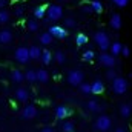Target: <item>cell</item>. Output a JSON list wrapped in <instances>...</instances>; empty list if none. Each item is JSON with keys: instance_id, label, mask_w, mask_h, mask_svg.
<instances>
[{"instance_id": "obj_30", "label": "cell", "mask_w": 132, "mask_h": 132, "mask_svg": "<svg viewBox=\"0 0 132 132\" xmlns=\"http://www.w3.org/2000/svg\"><path fill=\"white\" fill-rule=\"evenodd\" d=\"M80 91H81L83 94H92V86H91L89 83H81V85H80Z\"/></svg>"}, {"instance_id": "obj_29", "label": "cell", "mask_w": 132, "mask_h": 132, "mask_svg": "<svg viewBox=\"0 0 132 132\" xmlns=\"http://www.w3.org/2000/svg\"><path fill=\"white\" fill-rule=\"evenodd\" d=\"M9 12L5 11V9H0V23H8L9 22Z\"/></svg>"}, {"instance_id": "obj_9", "label": "cell", "mask_w": 132, "mask_h": 132, "mask_svg": "<svg viewBox=\"0 0 132 132\" xmlns=\"http://www.w3.org/2000/svg\"><path fill=\"white\" fill-rule=\"evenodd\" d=\"M37 115V108L34 106V104H26L23 109H22V117L25 118V120H31Z\"/></svg>"}, {"instance_id": "obj_5", "label": "cell", "mask_w": 132, "mask_h": 132, "mask_svg": "<svg viewBox=\"0 0 132 132\" xmlns=\"http://www.w3.org/2000/svg\"><path fill=\"white\" fill-rule=\"evenodd\" d=\"M111 126H112V120H111V117L109 115H100L98 118L95 120V128H97V131L100 132H106L111 129Z\"/></svg>"}, {"instance_id": "obj_4", "label": "cell", "mask_w": 132, "mask_h": 132, "mask_svg": "<svg viewBox=\"0 0 132 132\" xmlns=\"http://www.w3.org/2000/svg\"><path fill=\"white\" fill-rule=\"evenodd\" d=\"M46 17H48L51 22H57V20H60V19L63 17V8H62L60 5H49Z\"/></svg>"}, {"instance_id": "obj_27", "label": "cell", "mask_w": 132, "mask_h": 132, "mask_svg": "<svg viewBox=\"0 0 132 132\" xmlns=\"http://www.w3.org/2000/svg\"><path fill=\"white\" fill-rule=\"evenodd\" d=\"M54 59H55V62L59 63V65H63L66 62V55L63 51H57L55 54H54Z\"/></svg>"}, {"instance_id": "obj_33", "label": "cell", "mask_w": 132, "mask_h": 132, "mask_svg": "<svg viewBox=\"0 0 132 132\" xmlns=\"http://www.w3.org/2000/svg\"><path fill=\"white\" fill-rule=\"evenodd\" d=\"M62 129H63V132H74V123H71V121H65L63 126H62Z\"/></svg>"}, {"instance_id": "obj_7", "label": "cell", "mask_w": 132, "mask_h": 132, "mask_svg": "<svg viewBox=\"0 0 132 132\" xmlns=\"http://www.w3.org/2000/svg\"><path fill=\"white\" fill-rule=\"evenodd\" d=\"M48 32L51 34L52 37L59 38V40H65L66 37H68V29H66L65 26H59V25H51L48 28Z\"/></svg>"}, {"instance_id": "obj_3", "label": "cell", "mask_w": 132, "mask_h": 132, "mask_svg": "<svg viewBox=\"0 0 132 132\" xmlns=\"http://www.w3.org/2000/svg\"><path fill=\"white\" fill-rule=\"evenodd\" d=\"M14 59H15V62H19V63H22V65L28 63V62L31 60L29 48H25V46L17 48V49H15V52H14Z\"/></svg>"}, {"instance_id": "obj_18", "label": "cell", "mask_w": 132, "mask_h": 132, "mask_svg": "<svg viewBox=\"0 0 132 132\" xmlns=\"http://www.w3.org/2000/svg\"><path fill=\"white\" fill-rule=\"evenodd\" d=\"M42 54H43V51H42L38 46H31V48H29L31 60H38V59H42Z\"/></svg>"}, {"instance_id": "obj_1", "label": "cell", "mask_w": 132, "mask_h": 132, "mask_svg": "<svg viewBox=\"0 0 132 132\" xmlns=\"http://www.w3.org/2000/svg\"><path fill=\"white\" fill-rule=\"evenodd\" d=\"M94 42L97 43V46L100 48L101 52H106V51L111 48V45H112L108 32H104V31H97L95 35H94Z\"/></svg>"}, {"instance_id": "obj_12", "label": "cell", "mask_w": 132, "mask_h": 132, "mask_svg": "<svg viewBox=\"0 0 132 132\" xmlns=\"http://www.w3.org/2000/svg\"><path fill=\"white\" fill-rule=\"evenodd\" d=\"M12 42V32L9 29H2L0 31V45H9Z\"/></svg>"}, {"instance_id": "obj_11", "label": "cell", "mask_w": 132, "mask_h": 132, "mask_svg": "<svg viewBox=\"0 0 132 132\" xmlns=\"http://www.w3.org/2000/svg\"><path fill=\"white\" fill-rule=\"evenodd\" d=\"M109 25H111V28L112 29H120L121 28V25H123V22H121V15L120 14H117V12H114L112 15H111V20H109Z\"/></svg>"}, {"instance_id": "obj_6", "label": "cell", "mask_w": 132, "mask_h": 132, "mask_svg": "<svg viewBox=\"0 0 132 132\" xmlns=\"http://www.w3.org/2000/svg\"><path fill=\"white\" fill-rule=\"evenodd\" d=\"M83 78H85V75H83V72H81L80 69H72V71L68 74V81H69V85H72V86H80V85L83 83Z\"/></svg>"}, {"instance_id": "obj_40", "label": "cell", "mask_w": 132, "mask_h": 132, "mask_svg": "<svg viewBox=\"0 0 132 132\" xmlns=\"http://www.w3.org/2000/svg\"><path fill=\"white\" fill-rule=\"evenodd\" d=\"M6 5H8V0H0V9H5Z\"/></svg>"}, {"instance_id": "obj_10", "label": "cell", "mask_w": 132, "mask_h": 132, "mask_svg": "<svg viewBox=\"0 0 132 132\" xmlns=\"http://www.w3.org/2000/svg\"><path fill=\"white\" fill-rule=\"evenodd\" d=\"M71 114H72V111L68 106H57V109H55V117L59 120H65L66 117H69Z\"/></svg>"}, {"instance_id": "obj_17", "label": "cell", "mask_w": 132, "mask_h": 132, "mask_svg": "<svg viewBox=\"0 0 132 132\" xmlns=\"http://www.w3.org/2000/svg\"><path fill=\"white\" fill-rule=\"evenodd\" d=\"M91 86H92V94H95V95H98V94H101V92L104 91V85H103V81H100V80L92 81Z\"/></svg>"}, {"instance_id": "obj_34", "label": "cell", "mask_w": 132, "mask_h": 132, "mask_svg": "<svg viewBox=\"0 0 132 132\" xmlns=\"http://www.w3.org/2000/svg\"><path fill=\"white\" fill-rule=\"evenodd\" d=\"M106 77L109 78V80H115L118 75H117V72H115V69L114 68H111V69H108V72H106Z\"/></svg>"}, {"instance_id": "obj_28", "label": "cell", "mask_w": 132, "mask_h": 132, "mask_svg": "<svg viewBox=\"0 0 132 132\" xmlns=\"http://www.w3.org/2000/svg\"><path fill=\"white\" fill-rule=\"evenodd\" d=\"M94 57H95V52H94L92 49H88V51L83 52V60H85V62H92Z\"/></svg>"}, {"instance_id": "obj_26", "label": "cell", "mask_w": 132, "mask_h": 132, "mask_svg": "<svg viewBox=\"0 0 132 132\" xmlns=\"http://www.w3.org/2000/svg\"><path fill=\"white\" fill-rule=\"evenodd\" d=\"M89 5H91V8H92L94 12H101V11H103V3H101V0H92Z\"/></svg>"}, {"instance_id": "obj_22", "label": "cell", "mask_w": 132, "mask_h": 132, "mask_svg": "<svg viewBox=\"0 0 132 132\" xmlns=\"http://www.w3.org/2000/svg\"><path fill=\"white\" fill-rule=\"evenodd\" d=\"M40 60H42L43 65H49L52 62V52L49 49H43V54H42V59Z\"/></svg>"}, {"instance_id": "obj_21", "label": "cell", "mask_w": 132, "mask_h": 132, "mask_svg": "<svg viewBox=\"0 0 132 132\" xmlns=\"http://www.w3.org/2000/svg\"><path fill=\"white\" fill-rule=\"evenodd\" d=\"M49 80V74H48V71L46 69H38L37 71V81H40V83H46Z\"/></svg>"}, {"instance_id": "obj_25", "label": "cell", "mask_w": 132, "mask_h": 132, "mask_svg": "<svg viewBox=\"0 0 132 132\" xmlns=\"http://www.w3.org/2000/svg\"><path fill=\"white\" fill-rule=\"evenodd\" d=\"M88 42H89V38H88L86 34H77V35H75V43H77V46H83V45H86Z\"/></svg>"}, {"instance_id": "obj_16", "label": "cell", "mask_w": 132, "mask_h": 132, "mask_svg": "<svg viewBox=\"0 0 132 132\" xmlns=\"http://www.w3.org/2000/svg\"><path fill=\"white\" fill-rule=\"evenodd\" d=\"M131 114H132V106L129 103H123L120 106V115L123 118H128V117H131Z\"/></svg>"}, {"instance_id": "obj_38", "label": "cell", "mask_w": 132, "mask_h": 132, "mask_svg": "<svg viewBox=\"0 0 132 132\" xmlns=\"http://www.w3.org/2000/svg\"><path fill=\"white\" fill-rule=\"evenodd\" d=\"M128 3H129V0H120V2L117 3V6H118V8H125Z\"/></svg>"}, {"instance_id": "obj_43", "label": "cell", "mask_w": 132, "mask_h": 132, "mask_svg": "<svg viewBox=\"0 0 132 132\" xmlns=\"http://www.w3.org/2000/svg\"><path fill=\"white\" fill-rule=\"evenodd\" d=\"M60 2H66V0H60Z\"/></svg>"}, {"instance_id": "obj_32", "label": "cell", "mask_w": 132, "mask_h": 132, "mask_svg": "<svg viewBox=\"0 0 132 132\" xmlns=\"http://www.w3.org/2000/svg\"><path fill=\"white\" fill-rule=\"evenodd\" d=\"M26 28H28L31 32H35V31L38 29V23H37V20H29V22L26 23Z\"/></svg>"}, {"instance_id": "obj_19", "label": "cell", "mask_w": 132, "mask_h": 132, "mask_svg": "<svg viewBox=\"0 0 132 132\" xmlns=\"http://www.w3.org/2000/svg\"><path fill=\"white\" fill-rule=\"evenodd\" d=\"M86 108H88V111H91V112H98V111L103 109V106H100L97 100H89V101L86 103Z\"/></svg>"}, {"instance_id": "obj_35", "label": "cell", "mask_w": 132, "mask_h": 132, "mask_svg": "<svg viewBox=\"0 0 132 132\" xmlns=\"http://www.w3.org/2000/svg\"><path fill=\"white\" fill-rule=\"evenodd\" d=\"M121 55H123V57H129V55H131V49H129L128 46H123V51H121Z\"/></svg>"}, {"instance_id": "obj_31", "label": "cell", "mask_w": 132, "mask_h": 132, "mask_svg": "<svg viewBox=\"0 0 132 132\" xmlns=\"http://www.w3.org/2000/svg\"><path fill=\"white\" fill-rule=\"evenodd\" d=\"M77 26V22L74 17H66L65 19V28H75Z\"/></svg>"}, {"instance_id": "obj_8", "label": "cell", "mask_w": 132, "mask_h": 132, "mask_svg": "<svg viewBox=\"0 0 132 132\" xmlns=\"http://www.w3.org/2000/svg\"><path fill=\"white\" fill-rule=\"evenodd\" d=\"M98 62L101 66H106L108 69H111V68H114V66L117 65V59H115V55H112V54H108V52H101L98 55Z\"/></svg>"}, {"instance_id": "obj_24", "label": "cell", "mask_w": 132, "mask_h": 132, "mask_svg": "<svg viewBox=\"0 0 132 132\" xmlns=\"http://www.w3.org/2000/svg\"><path fill=\"white\" fill-rule=\"evenodd\" d=\"M25 80H28L29 83L37 81V71H34V69H28V71L25 72Z\"/></svg>"}, {"instance_id": "obj_14", "label": "cell", "mask_w": 132, "mask_h": 132, "mask_svg": "<svg viewBox=\"0 0 132 132\" xmlns=\"http://www.w3.org/2000/svg\"><path fill=\"white\" fill-rule=\"evenodd\" d=\"M11 80L14 83H22L25 80V74L20 71V69H12L11 71Z\"/></svg>"}, {"instance_id": "obj_41", "label": "cell", "mask_w": 132, "mask_h": 132, "mask_svg": "<svg viewBox=\"0 0 132 132\" xmlns=\"http://www.w3.org/2000/svg\"><path fill=\"white\" fill-rule=\"evenodd\" d=\"M115 132H126V131H125L123 128H118V129H117V131H115Z\"/></svg>"}, {"instance_id": "obj_23", "label": "cell", "mask_w": 132, "mask_h": 132, "mask_svg": "<svg viewBox=\"0 0 132 132\" xmlns=\"http://www.w3.org/2000/svg\"><path fill=\"white\" fill-rule=\"evenodd\" d=\"M38 40H40V43H42V45L48 46V45H51V43H52V35H51L49 32H43V34H40Z\"/></svg>"}, {"instance_id": "obj_13", "label": "cell", "mask_w": 132, "mask_h": 132, "mask_svg": "<svg viewBox=\"0 0 132 132\" xmlns=\"http://www.w3.org/2000/svg\"><path fill=\"white\" fill-rule=\"evenodd\" d=\"M48 5H40V6H37L35 9H34V17L35 19H43V17H46V14H48Z\"/></svg>"}, {"instance_id": "obj_2", "label": "cell", "mask_w": 132, "mask_h": 132, "mask_svg": "<svg viewBox=\"0 0 132 132\" xmlns=\"http://www.w3.org/2000/svg\"><path fill=\"white\" fill-rule=\"evenodd\" d=\"M128 88H129V81L125 78V77H117L115 80H112V91L115 92V94H118V95H121V94H125L126 91H128Z\"/></svg>"}, {"instance_id": "obj_20", "label": "cell", "mask_w": 132, "mask_h": 132, "mask_svg": "<svg viewBox=\"0 0 132 132\" xmlns=\"http://www.w3.org/2000/svg\"><path fill=\"white\" fill-rule=\"evenodd\" d=\"M109 49H111V54L117 57V55H120V54H121V51H123V45H121L120 42H114V43L111 45V48H109Z\"/></svg>"}, {"instance_id": "obj_36", "label": "cell", "mask_w": 132, "mask_h": 132, "mask_svg": "<svg viewBox=\"0 0 132 132\" xmlns=\"http://www.w3.org/2000/svg\"><path fill=\"white\" fill-rule=\"evenodd\" d=\"M81 11H83L85 14H91V12H94V11H92V8H91V5H89V6H83V8H81Z\"/></svg>"}, {"instance_id": "obj_39", "label": "cell", "mask_w": 132, "mask_h": 132, "mask_svg": "<svg viewBox=\"0 0 132 132\" xmlns=\"http://www.w3.org/2000/svg\"><path fill=\"white\" fill-rule=\"evenodd\" d=\"M42 132H55V131H54V129H52L51 126H45V128L42 129Z\"/></svg>"}, {"instance_id": "obj_15", "label": "cell", "mask_w": 132, "mask_h": 132, "mask_svg": "<svg viewBox=\"0 0 132 132\" xmlns=\"http://www.w3.org/2000/svg\"><path fill=\"white\" fill-rule=\"evenodd\" d=\"M15 98L19 100V101H28V98H29V91L25 89V88H19L15 91Z\"/></svg>"}, {"instance_id": "obj_42", "label": "cell", "mask_w": 132, "mask_h": 132, "mask_svg": "<svg viewBox=\"0 0 132 132\" xmlns=\"http://www.w3.org/2000/svg\"><path fill=\"white\" fill-rule=\"evenodd\" d=\"M112 2H114V3H115V5H117V3H118V2H120V0H112Z\"/></svg>"}, {"instance_id": "obj_37", "label": "cell", "mask_w": 132, "mask_h": 132, "mask_svg": "<svg viewBox=\"0 0 132 132\" xmlns=\"http://www.w3.org/2000/svg\"><path fill=\"white\" fill-rule=\"evenodd\" d=\"M14 14H15V17H22V15H23V8H17V9L14 11Z\"/></svg>"}]
</instances>
